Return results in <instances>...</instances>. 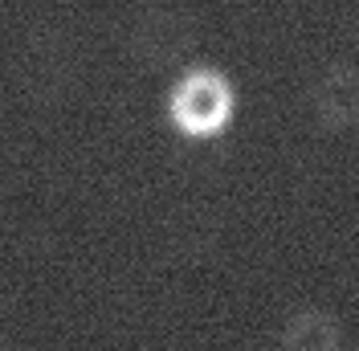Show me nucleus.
<instances>
[{
    "instance_id": "obj_1",
    "label": "nucleus",
    "mask_w": 359,
    "mask_h": 351,
    "mask_svg": "<svg viewBox=\"0 0 359 351\" xmlns=\"http://www.w3.org/2000/svg\"><path fill=\"white\" fill-rule=\"evenodd\" d=\"M168 119L184 139H217L233 123V86L217 69H188L168 94Z\"/></svg>"
},
{
    "instance_id": "obj_2",
    "label": "nucleus",
    "mask_w": 359,
    "mask_h": 351,
    "mask_svg": "<svg viewBox=\"0 0 359 351\" xmlns=\"http://www.w3.org/2000/svg\"><path fill=\"white\" fill-rule=\"evenodd\" d=\"M311 107L314 119L327 131H347L359 123V74L347 66L327 69L311 90Z\"/></svg>"
},
{
    "instance_id": "obj_3",
    "label": "nucleus",
    "mask_w": 359,
    "mask_h": 351,
    "mask_svg": "<svg viewBox=\"0 0 359 351\" xmlns=\"http://www.w3.org/2000/svg\"><path fill=\"white\" fill-rule=\"evenodd\" d=\"M323 319H327V310H302L286 327V343H294V347H335L331 339H323V327H318Z\"/></svg>"
}]
</instances>
